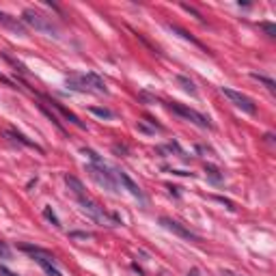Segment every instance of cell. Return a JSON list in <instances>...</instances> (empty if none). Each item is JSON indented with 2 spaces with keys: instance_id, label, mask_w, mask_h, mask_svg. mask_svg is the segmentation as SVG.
<instances>
[{
  "instance_id": "2e32d148",
  "label": "cell",
  "mask_w": 276,
  "mask_h": 276,
  "mask_svg": "<svg viewBox=\"0 0 276 276\" xmlns=\"http://www.w3.org/2000/svg\"><path fill=\"white\" fill-rule=\"evenodd\" d=\"M205 175L210 177L214 184H220V182L224 179V175L220 172V168H218V166H214V164H205Z\"/></svg>"
},
{
  "instance_id": "f546056e",
  "label": "cell",
  "mask_w": 276,
  "mask_h": 276,
  "mask_svg": "<svg viewBox=\"0 0 276 276\" xmlns=\"http://www.w3.org/2000/svg\"><path fill=\"white\" fill-rule=\"evenodd\" d=\"M222 276H238V274H233V272H229V270H224Z\"/></svg>"
},
{
  "instance_id": "ac0fdd59",
  "label": "cell",
  "mask_w": 276,
  "mask_h": 276,
  "mask_svg": "<svg viewBox=\"0 0 276 276\" xmlns=\"http://www.w3.org/2000/svg\"><path fill=\"white\" fill-rule=\"evenodd\" d=\"M39 110H41V112H44V114L48 116V119H50V121L54 123V126H56V128L60 130V132H63V134H65V128H63V123H60V121H58V116H56V114H52V110H48V108L44 106V104H39Z\"/></svg>"
},
{
  "instance_id": "3957f363",
  "label": "cell",
  "mask_w": 276,
  "mask_h": 276,
  "mask_svg": "<svg viewBox=\"0 0 276 276\" xmlns=\"http://www.w3.org/2000/svg\"><path fill=\"white\" fill-rule=\"evenodd\" d=\"M86 172L91 175L93 182H98L110 192H119V184H116L114 172H110L106 164H86Z\"/></svg>"
},
{
  "instance_id": "30bf717a",
  "label": "cell",
  "mask_w": 276,
  "mask_h": 276,
  "mask_svg": "<svg viewBox=\"0 0 276 276\" xmlns=\"http://www.w3.org/2000/svg\"><path fill=\"white\" fill-rule=\"evenodd\" d=\"M0 26H4V28H9L11 32H16V34H22V37L26 34V26L22 24V20L9 16L6 11H0Z\"/></svg>"
},
{
  "instance_id": "ba28073f",
  "label": "cell",
  "mask_w": 276,
  "mask_h": 276,
  "mask_svg": "<svg viewBox=\"0 0 276 276\" xmlns=\"http://www.w3.org/2000/svg\"><path fill=\"white\" fill-rule=\"evenodd\" d=\"M41 100H46V102L50 104L52 108H56L58 112L63 114V116H65V119H67L69 123H74L76 128H80V130H86V123H82V121H80V116H78V114H74V112H72V110H69V108H65V106H63V104H60V102L52 100V98H44V95H41Z\"/></svg>"
},
{
  "instance_id": "4316f807",
  "label": "cell",
  "mask_w": 276,
  "mask_h": 276,
  "mask_svg": "<svg viewBox=\"0 0 276 276\" xmlns=\"http://www.w3.org/2000/svg\"><path fill=\"white\" fill-rule=\"evenodd\" d=\"M0 276H18L16 272H11L9 268H4V266H0Z\"/></svg>"
},
{
  "instance_id": "e0dca14e",
  "label": "cell",
  "mask_w": 276,
  "mask_h": 276,
  "mask_svg": "<svg viewBox=\"0 0 276 276\" xmlns=\"http://www.w3.org/2000/svg\"><path fill=\"white\" fill-rule=\"evenodd\" d=\"M177 82L184 86V91H188L190 95H196V84L188 78V76H177Z\"/></svg>"
},
{
  "instance_id": "8992f818",
  "label": "cell",
  "mask_w": 276,
  "mask_h": 276,
  "mask_svg": "<svg viewBox=\"0 0 276 276\" xmlns=\"http://www.w3.org/2000/svg\"><path fill=\"white\" fill-rule=\"evenodd\" d=\"M160 224H162L166 231L175 233V236L184 238V240H190V242H201V238H198L194 231H190L188 226H184L182 222H177V220H172V218H168V216H162V218H160Z\"/></svg>"
},
{
  "instance_id": "d4e9b609",
  "label": "cell",
  "mask_w": 276,
  "mask_h": 276,
  "mask_svg": "<svg viewBox=\"0 0 276 276\" xmlns=\"http://www.w3.org/2000/svg\"><path fill=\"white\" fill-rule=\"evenodd\" d=\"M11 257V248L6 246V242H0V259H9Z\"/></svg>"
},
{
  "instance_id": "44dd1931",
  "label": "cell",
  "mask_w": 276,
  "mask_h": 276,
  "mask_svg": "<svg viewBox=\"0 0 276 276\" xmlns=\"http://www.w3.org/2000/svg\"><path fill=\"white\" fill-rule=\"evenodd\" d=\"M2 58H4V60H9V63H11L13 67H16V69H18V72H22V74H26V67H24L22 63H20V60H18V58H13V56H11V54H6V52H2Z\"/></svg>"
},
{
  "instance_id": "6da1fadb",
  "label": "cell",
  "mask_w": 276,
  "mask_h": 276,
  "mask_svg": "<svg viewBox=\"0 0 276 276\" xmlns=\"http://www.w3.org/2000/svg\"><path fill=\"white\" fill-rule=\"evenodd\" d=\"M67 84L69 88H74V91H80V93H108V86L104 78H100L98 74L88 72V74H72L67 76Z\"/></svg>"
},
{
  "instance_id": "603a6c76",
  "label": "cell",
  "mask_w": 276,
  "mask_h": 276,
  "mask_svg": "<svg viewBox=\"0 0 276 276\" xmlns=\"http://www.w3.org/2000/svg\"><path fill=\"white\" fill-rule=\"evenodd\" d=\"M259 26L266 30L268 37H276V26H274V24H270V22H261Z\"/></svg>"
},
{
  "instance_id": "7402d4cb",
  "label": "cell",
  "mask_w": 276,
  "mask_h": 276,
  "mask_svg": "<svg viewBox=\"0 0 276 276\" xmlns=\"http://www.w3.org/2000/svg\"><path fill=\"white\" fill-rule=\"evenodd\" d=\"M82 154H84V156H88V160H91V164H104V160H102V158H100L98 154H95L93 149H86V147H82Z\"/></svg>"
},
{
  "instance_id": "83f0119b",
  "label": "cell",
  "mask_w": 276,
  "mask_h": 276,
  "mask_svg": "<svg viewBox=\"0 0 276 276\" xmlns=\"http://www.w3.org/2000/svg\"><path fill=\"white\" fill-rule=\"evenodd\" d=\"M0 82H4V84H9L11 88H16V84H13V80H9V78H4L2 74H0Z\"/></svg>"
},
{
  "instance_id": "4fadbf2b",
  "label": "cell",
  "mask_w": 276,
  "mask_h": 276,
  "mask_svg": "<svg viewBox=\"0 0 276 276\" xmlns=\"http://www.w3.org/2000/svg\"><path fill=\"white\" fill-rule=\"evenodd\" d=\"M34 261H37V264H39L41 268H44L48 276H63V274H60V272L56 270V266H54V259H52V257H44V254H34Z\"/></svg>"
},
{
  "instance_id": "8fae6325",
  "label": "cell",
  "mask_w": 276,
  "mask_h": 276,
  "mask_svg": "<svg viewBox=\"0 0 276 276\" xmlns=\"http://www.w3.org/2000/svg\"><path fill=\"white\" fill-rule=\"evenodd\" d=\"M166 28L170 30V32H175V34H179V37H182V39H186V41H190V44L192 46H196V48H201V50H205V52H210V50H207V48L201 44V41H198L196 37H192V34L188 32V30H184L182 28V26H177V24H166Z\"/></svg>"
},
{
  "instance_id": "9c48e42d",
  "label": "cell",
  "mask_w": 276,
  "mask_h": 276,
  "mask_svg": "<svg viewBox=\"0 0 276 276\" xmlns=\"http://www.w3.org/2000/svg\"><path fill=\"white\" fill-rule=\"evenodd\" d=\"M4 136L9 138V140H13V142H20V144H24V147H30L34 151H39V154H46V149L41 147V144H37L34 140H30V138H26L22 132H18V130H13V128H6L4 130Z\"/></svg>"
},
{
  "instance_id": "5b68a950",
  "label": "cell",
  "mask_w": 276,
  "mask_h": 276,
  "mask_svg": "<svg viewBox=\"0 0 276 276\" xmlns=\"http://www.w3.org/2000/svg\"><path fill=\"white\" fill-rule=\"evenodd\" d=\"M220 93H222L224 98L229 100V102H231L236 108L244 110L246 114H254V112H257V104H254L250 98H248V95L240 93V91H233V88H226V86L220 88Z\"/></svg>"
},
{
  "instance_id": "5bb4252c",
  "label": "cell",
  "mask_w": 276,
  "mask_h": 276,
  "mask_svg": "<svg viewBox=\"0 0 276 276\" xmlns=\"http://www.w3.org/2000/svg\"><path fill=\"white\" fill-rule=\"evenodd\" d=\"M20 250H24V252H30L32 257H34V254H44V257H52V259H54L52 250H46V248H41V246H32V244H20Z\"/></svg>"
},
{
  "instance_id": "cb8c5ba5",
  "label": "cell",
  "mask_w": 276,
  "mask_h": 276,
  "mask_svg": "<svg viewBox=\"0 0 276 276\" xmlns=\"http://www.w3.org/2000/svg\"><path fill=\"white\" fill-rule=\"evenodd\" d=\"M69 238H72V240H91V238H93V233H86V231H74V233H69Z\"/></svg>"
},
{
  "instance_id": "7c38bea8",
  "label": "cell",
  "mask_w": 276,
  "mask_h": 276,
  "mask_svg": "<svg viewBox=\"0 0 276 276\" xmlns=\"http://www.w3.org/2000/svg\"><path fill=\"white\" fill-rule=\"evenodd\" d=\"M65 184H67V188L72 190V194H74L76 198H80V196H86L84 184H82L78 177H74V175H65Z\"/></svg>"
},
{
  "instance_id": "9a60e30c",
  "label": "cell",
  "mask_w": 276,
  "mask_h": 276,
  "mask_svg": "<svg viewBox=\"0 0 276 276\" xmlns=\"http://www.w3.org/2000/svg\"><path fill=\"white\" fill-rule=\"evenodd\" d=\"M250 78L257 80V82H261V84H264L270 93H276V82H274L272 78H268V76H264V74H254V72L250 74Z\"/></svg>"
},
{
  "instance_id": "277c9868",
  "label": "cell",
  "mask_w": 276,
  "mask_h": 276,
  "mask_svg": "<svg viewBox=\"0 0 276 276\" xmlns=\"http://www.w3.org/2000/svg\"><path fill=\"white\" fill-rule=\"evenodd\" d=\"M168 108H170L175 114L182 116V119L190 121V123H194L196 128H201V130H212V123H210V119H207V116H203L201 112H196V110H192L190 106H186V104L170 102V104H168Z\"/></svg>"
},
{
  "instance_id": "52a82bcc",
  "label": "cell",
  "mask_w": 276,
  "mask_h": 276,
  "mask_svg": "<svg viewBox=\"0 0 276 276\" xmlns=\"http://www.w3.org/2000/svg\"><path fill=\"white\" fill-rule=\"evenodd\" d=\"M114 177H116V182H119V184H121L123 188H126V190H128V192H130V194H132L134 198H138V201H144V194H142L140 186H138V184L134 182V179L128 175L126 170L116 168V170H114Z\"/></svg>"
},
{
  "instance_id": "ffe728a7",
  "label": "cell",
  "mask_w": 276,
  "mask_h": 276,
  "mask_svg": "<svg viewBox=\"0 0 276 276\" xmlns=\"http://www.w3.org/2000/svg\"><path fill=\"white\" fill-rule=\"evenodd\" d=\"M44 218L48 220V222H52L54 226H56V229H60V220L56 218V214H54V210H52L50 205H46V207H44Z\"/></svg>"
},
{
  "instance_id": "484cf974",
  "label": "cell",
  "mask_w": 276,
  "mask_h": 276,
  "mask_svg": "<svg viewBox=\"0 0 276 276\" xmlns=\"http://www.w3.org/2000/svg\"><path fill=\"white\" fill-rule=\"evenodd\" d=\"M182 9H184V11H188V13H192V16H194V18L198 20V22H203V16L194 9V6H190V4H182Z\"/></svg>"
},
{
  "instance_id": "d6986e66",
  "label": "cell",
  "mask_w": 276,
  "mask_h": 276,
  "mask_svg": "<svg viewBox=\"0 0 276 276\" xmlns=\"http://www.w3.org/2000/svg\"><path fill=\"white\" fill-rule=\"evenodd\" d=\"M88 110H91V114L100 116V119H114V112H112V110H108V108H98V106H91Z\"/></svg>"
},
{
  "instance_id": "7a4b0ae2",
  "label": "cell",
  "mask_w": 276,
  "mask_h": 276,
  "mask_svg": "<svg viewBox=\"0 0 276 276\" xmlns=\"http://www.w3.org/2000/svg\"><path fill=\"white\" fill-rule=\"evenodd\" d=\"M22 24L24 26H30V28L39 30V32H46V34H52V37H58L56 24H54L50 18H46L44 13H39V11H34V9H24V13H22Z\"/></svg>"
},
{
  "instance_id": "f1b7e54d",
  "label": "cell",
  "mask_w": 276,
  "mask_h": 276,
  "mask_svg": "<svg viewBox=\"0 0 276 276\" xmlns=\"http://www.w3.org/2000/svg\"><path fill=\"white\" fill-rule=\"evenodd\" d=\"M186 276H203V274H201V270H198V268H192V270L186 274Z\"/></svg>"
}]
</instances>
